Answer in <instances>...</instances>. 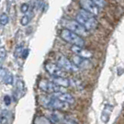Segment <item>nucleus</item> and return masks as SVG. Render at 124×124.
<instances>
[{"label": "nucleus", "instance_id": "nucleus-1", "mask_svg": "<svg viewBox=\"0 0 124 124\" xmlns=\"http://www.w3.org/2000/svg\"><path fill=\"white\" fill-rule=\"evenodd\" d=\"M75 20L79 23L80 25L84 27L87 31H93L98 26V20H97L96 17L83 9H81L77 13L76 17H75Z\"/></svg>", "mask_w": 124, "mask_h": 124}, {"label": "nucleus", "instance_id": "nucleus-2", "mask_svg": "<svg viewBox=\"0 0 124 124\" xmlns=\"http://www.w3.org/2000/svg\"><path fill=\"white\" fill-rule=\"evenodd\" d=\"M60 37L64 41L72 43L73 45H75V46L85 47V41L82 37H80L77 34L72 32L71 31L67 30V29H62L60 32Z\"/></svg>", "mask_w": 124, "mask_h": 124}, {"label": "nucleus", "instance_id": "nucleus-3", "mask_svg": "<svg viewBox=\"0 0 124 124\" xmlns=\"http://www.w3.org/2000/svg\"><path fill=\"white\" fill-rule=\"evenodd\" d=\"M62 25L65 27V29L71 31L80 37H85L88 34V31L85 29L82 25H80L76 20H65L62 22Z\"/></svg>", "mask_w": 124, "mask_h": 124}, {"label": "nucleus", "instance_id": "nucleus-4", "mask_svg": "<svg viewBox=\"0 0 124 124\" xmlns=\"http://www.w3.org/2000/svg\"><path fill=\"white\" fill-rule=\"evenodd\" d=\"M38 86L40 90L47 92V93H59V92H63V87H61L57 85H55L53 82L49 81L46 79H41L38 83Z\"/></svg>", "mask_w": 124, "mask_h": 124}, {"label": "nucleus", "instance_id": "nucleus-5", "mask_svg": "<svg viewBox=\"0 0 124 124\" xmlns=\"http://www.w3.org/2000/svg\"><path fill=\"white\" fill-rule=\"evenodd\" d=\"M44 106L48 108L54 109V110H65L69 108V104L54 97H52V98H45Z\"/></svg>", "mask_w": 124, "mask_h": 124}, {"label": "nucleus", "instance_id": "nucleus-6", "mask_svg": "<svg viewBox=\"0 0 124 124\" xmlns=\"http://www.w3.org/2000/svg\"><path fill=\"white\" fill-rule=\"evenodd\" d=\"M57 65L61 67L64 72H69V73H75L79 70L75 65L73 64V62L69 59H67L62 54H60L57 57Z\"/></svg>", "mask_w": 124, "mask_h": 124}, {"label": "nucleus", "instance_id": "nucleus-7", "mask_svg": "<svg viewBox=\"0 0 124 124\" xmlns=\"http://www.w3.org/2000/svg\"><path fill=\"white\" fill-rule=\"evenodd\" d=\"M79 4L81 8L90 13L93 16H98L99 13V8H98L97 5L93 3L91 0H80Z\"/></svg>", "mask_w": 124, "mask_h": 124}, {"label": "nucleus", "instance_id": "nucleus-8", "mask_svg": "<svg viewBox=\"0 0 124 124\" xmlns=\"http://www.w3.org/2000/svg\"><path fill=\"white\" fill-rule=\"evenodd\" d=\"M45 70L49 73L51 75L53 76H63L65 75V72L62 70L61 67H59L57 64L53 63V62H48L45 63Z\"/></svg>", "mask_w": 124, "mask_h": 124}, {"label": "nucleus", "instance_id": "nucleus-9", "mask_svg": "<svg viewBox=\"0 0 124 124\" xmlns=\"http://www.w3.org/2000/svg\"><path fill=\"white\" fill-rule=\"evenodd\" d=\"M72 62L78 69H87L91 65V62L88 59H85L83 57H80L78 55H74L72 57Z\"/></svg>", "mask_w": 124, "mask_h": 124}, {"label": "nucleus", "instance_id": "nucleus-10", "mask_svg": "<svg viewBox=\"0 0 124 124\" xmlns=\"http://www.w3.org/2000/svg\"><path fill=\"white\" fill-rule=\"evenodd\" d=\"M71 51L75 53V55H78L80 57H83L85 59H90L93 56V53L90 52L88 50L85 49V47H79V46H75V45H72Z\"/></svg>", "mask_w": 124, "mask_h": 124}, {"label": "nucleus", "instance_id": "nucleus-11", "mask_svg": "<svg viewBox=\"0 0 124 124\" xmlns=\"http://www.w3.org/2000/svg\"><path fill=\"white\" fill-rule=\"evenodd\" d=\"M54 98H58L62 101L65 102L69 105H72V104H75V98L72 96L71 94L69 93H65V92H59V93H54L53 95Z\"/></svg>", "mask_w": 124, "mask_h": 124}, {"label": "nucleus", "instance_id": "nucleus-12", "mask_svg": "<svg viewBox=\"0 0 124 124\" xmlns=\"http://www.w3.org/2000/svg\"><path fill=\"white\" fill-rule=\"evenodd\" d=\"M52 82H53L55 85H57L61 87H63V88H67L69 87L71 84H70V80L66 78V77H63V76H53V79H52Z\"/></svg>", "mask_w": 124, "mask_h": 124}, {"label": "nucleus", "instance_id": "nucleus-13", "mask_svg": "<svg viewBox=\"0 0 124 124\" xmlns=\"http://www.w3.org/2000/svg\"><path fill=\"white\" fill-rule=\"evenodd\" d=\"M112 112V107L110 106H106L104 110L101 114V120L104 123H107L108 120H109V115Z\"/></svg>", "mask_w": 124, "mask_h": 124}, {"label": "nucleus", "instance_id": "nucleus-14", "mask_svg": "<svg viewBox=\"0 0 124 124\" xmlns=\"http://www.w3.org/2000/svg\"><path fill=\"white\" fill-rule=\"evenodd\" d=\"M3 81H4V83L6 85H12L14 82V77H13V75L11 74V73H7L6 75H4V77H3Z\"/></svg>", "mask_w": 124, "mask_h": 124}, {"label": "nucleus", "instance_id": "nucleus-15", "mask_svg": "<svg viewBox=\"0 0 124 124\" xmlns=\"http://www.w3.org/2000/svg\"><path fill=\"white\" fill-rule=\"evenodd\" d=\"M35 124H52V122L45 117H38L35 120Z\"/></svg>", "mask_w": 124, "mask_h": 124}, {"label": "nucleus", "instance_id": "nucleus-16", "mask_svg": "<svg viewBox=\"0 0 124 124\" xmlns=\"http://www.w3.org/2000/svg\"><path fill=\"white\" fill-rule=\"evenodd\" d=\"M51 122H53V123H58L59 121L62 120V117H60V114L57 113V112H53V114L51 115Z\"/></svg>", "mask_w": 124, "mask_h": 124}, {"label": "nucleus", "instance_id": "nucleus-17", "mask_svg": "<svg viewBox=\"0 0 124 124\" xmlns=\"http://www.w3.org/2000/svg\"><path fill=\"white\" fill-rule=\"evenodd\" d=\"M8 21H9V19L7 14L3 13L0 15V24H1L2 26H6V25L8 23Z\"/></svg>", "mask_w": 124, "mask_h": 124}, {"label": "nucleus", "instance_id": "nucleus-18", "mask_svg": "<svg viewBox=\"0 0 124 124\" xmlns=\"http://www.w3.org/2000/svg\"><path fill=\"white\" fill-rule=\"evenodd\" d=\"M16 86H17V90H18L19 93H22L23 90H24V82L22 80H18L17 81V84H16Z\"/></svg>", "mask_w": 124, "mask_h": 124}, {"label": "nucleus", "instance_id": "nucleus-19", "mask_svg": "<svg viewBox=\"0 0 124 124\" xmlns=\"http://www.w3.org/2000/svg\"><path fill=\"white\" fill-rule=\"evenodd\" d=\"M20 23H21V25H22V26H27V25L30 23V18H29L28 16H24V17L21 18Z\"/></svg>", "mask_w": 124, "mask_h": 124}, {"label": "nucleus", "instance_id": "nucleus-20", "mask_svg": "<svg viewBox=\"0 0 124 124\" xmlns=\"http://www.w3.org/2000/svg\"><path fill=\"white\" fill-rule=\"evenodd\" d=\"M23 52V47L22 46H18V47H17L16 48V50H15V57L18 58L21 53H22Z\"/></svg>", "mask_w": 124, "mask_h": 124}, {"label": "nucleus", "instance_id": "nucleus-21", "mask_svg": "<svg viewBox=\"0 0 124 124\" xmlns=\"http://www.w3.org/2000/svg\"><path fill=\"white\" fill-rule=\"evenodd\" d=\"M7 57V51H6V48L5 47H0V58L1 59H5Z\"/></svg>", "mask_w": 124, "mask_h": 124}, {"label": "nucleus", "instance_id": "nucleus-22", "mask_svg": "<svg viewBox=\"0 0 124 124\" xmlns=\"http://www.w3.org/2000/svg\"><path fill=\"white\" fill-rule=\"evenodd\" d=\"M91 1L97 5L98 8H102L104 6V3H105L104 0H91Z\"/></svg>", "mask_w": 124, "mask_h": 124}, {"label": "nucleus", "instance_id": "nucleus-23", "mask_svg": "<svg viewBox=\"0 0 124 124\" xmlns=\"http://www.w3.org/2000/svg\"><path fill=\"white\" fill-rule=\"evenodd\" d=\"M62 121H63V124H77V122H76L75 120H73V119H68V118L64 119Z\"/></svg>", "mask_w": 124, "mask_h": 124}, {"label": "nucleus", "instance_id": "nucleus-24", "mask_svg": "<svg viewBox=\"0 0 124 124\" xmlns=\"http://www.w3.org/2000/svg\"><path fill=\"white\" fill-rule=\"evenodd\" d=\"M29 8H30V7H29V5L28 4H22L21 5V8H20L22 13H27L28 10H29Z\"/></svg>", "mask_w": 124, "mask_h": 124}, {"label": "nucleus", "instance_id": "nucleus-25", "mask_svg": "<svg viewBox=\"0 0 124 124\" xmlns=\"http://www.w3.org/2000/svg\"><path fill=\"white\" fill-rule=\"evenodd\" d=\"M8 117L5 115H2L0 118V124H8Z\"/></svg>", "mask_w": 124, "mask_h": 124}, {"label": "nucleus", "instance_id": "nucleus-26", "mask_svg": "<svg viewBox=\"0 0 124 124\" xmlns=\"http://www.w3.org/2000/svg\"><path fill=\"white\" fill-rule=\"evenodd\" d=\"M4 102L7 106L10 105V103H11V98H10L9 96H8V95H7V96H5L4 97Z\"/></svg>", "mask_w": 124, "mask_h": 124}, {"label": "nucleus", "instance_id": "nucleus-27", "mask_svg": "<svg viewBox=\"0 0 124 124\" xmlns=\"http://www.w3.org/2000/svg\"><path fill=\"white\" fill-rule=\"evenodd\" d=\"M29 53H30V50H29V49L23 50L22 53H21V56H22L23 59H26V58L28 57V55H29Z\"/></svg>", "mask_w": 124, "mask_h": 124}]
</instances>
